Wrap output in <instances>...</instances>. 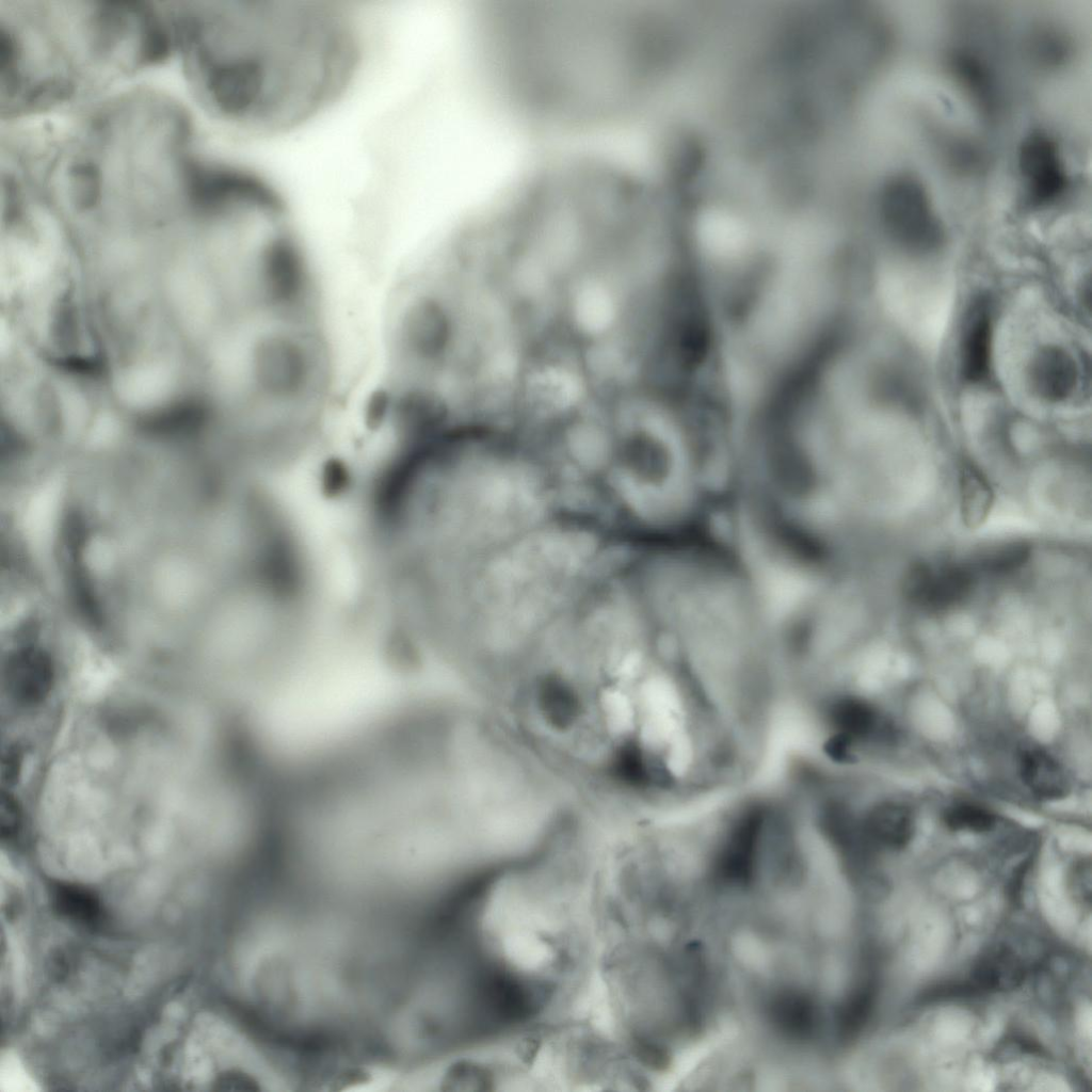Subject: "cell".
Wrapping results in <instances>:
<instances>
[{
  "instance_id": "1",
  "label": "cell",
  "mask_w": 1092,
  "mask_h": 1092,
  "mask_svg": "<svg viewBox=\"0 0 1092 1092\" xmlns=\"http://www.w3.org/2000/svg\"><path fill=\"white\" fill-rule=\"evenodd\" d=\"M179 35L207 106L255 134L326 109L360 59L352 18L323 1H226L183 12Z\"/></svg>"
},
{
  "instance_id": "2",
  "label": "cell",
  "mask_w": 1092,
  "mask_h": 1092,
  "mask_svg": "<svg viewBox=\"0 0 1092 1092\" xmlns=\"http://www.w3.org/2000/svg\"><path fill=\"white\" fill-rule=\"evenodd\" d=\"M880 213L887 234L909 251L929 252L942 241L943 230L929 198L910 177L900 176L886 183Z\"/></svg>"
},
{
  "instance_id": "3",
  "label": "cell",
  "mask_w": 1092,
  "mask_h": 1092,
  "mask_svg": "<svg viewBox=\"0 0 1092 1092\" xmlns=\"http://www.w3.org/2000/svg\"><path fill=\"white\" fill-rule=\"evenodd\" d=\"M1018 168L1027 202L1047 207L1064 195L1069 179L1057 144L1043 132H1033L1021 145Z\"/></svg>"
},
{
  "instance_id": "4",
  "label": "cell",
  "mask_w": 1092,
  "mask_h": 1092,
  "mask_svg": "<svg viewBox=\"0 0 1092 1092\" xmlns=\"http://www.w3.org/2000/svg\"><path fill=\"white\" fill-rule=\"evenodd\" d=\"M970 566L947 563L912 565L904 575L902 591L913 605L930 611H942L960 604L974 585Z\"/></svg>"
},
{
  "instance_id": "5",
  "label": "cell",
  "mask_w": 1092,
  "mask_h": 1092,
  "mask_svg": "<svg viewBox=\"0 0 1092 1092\" xmlns=\"http://www.w3.org/2000/svg\"><path fill=\"white\" fill-rule=\"evenodd\" d=\"M993 314L990 302L981 298L973 303L960 340V373L970 384L987 379L992 364Z\"/></svg>"
},
{
  "instance_id": "6",
  "label": "cell",
  "mask_w": 1092,
  "mask_h": 1092,
  "mask_svg": "<svg viewBox=\"0 0 1092 1092\" xmlns=\"http://www.w3.org/2000/svg\"><path fill=\"white\" fill-rule=\"evenodd\" d=\"M54 671L50 658L41 649L25 647L12 655L4 668V686L20 706L42 703L50 693Z\"/></svg>"
},
{
  "instance_id": "7",
  "label": "cell",
  "mask_w": 1092,
  "mask_h": 1092,
  "mask_svg": "<svg viewBox=\"0 0 1092 1092\" xmlns=\"http://www.w3.org/2000/svg\"><path fill=\"white\" fill-rule=\"evenodd\" d=\"M1026 978L1022 959L1008 946L984 953L971 967L966 980L956 982L961 997L1008 992L1018 987Z\"/></svg>"
},
{
  "instance_id": "8",
  "label": "cell",
  "mask_w": 1092,
  "mask_h": 1092,
  "mask_svg": "<svg viewBox=\"0 0 1092 1092\" xmlns=\"http://www.w3.org/2000/svg\"><path fill=\"white\" fill-rule=\"evenodd\" d=\"M1030 380L1042 398L1060 402L1074 392L1078 382V368L1070 353L1058 347H1047L1034 357Z\"/></svg>"
},
{
  "instance_id": "9",
  "label": "cell",
  "mask_w": 1092,
  "mask_h": 1092,
  "mask_svg": "<svg viewBox=\"0 0 1092 1092\" xmlns=\"http://www.w3.org/2000/svg\"><path fill=\"white\" fill-rule=\"evenodd\" d=\"M858 820L864 835L874 848L901 849L913 837V815L908 807L901 804L892 802L879 804Z\"/></svg>"
},
{
  "instance_id": "10",
  "label": "cell",
  "mask_w": 1092,
  "mask_h": 1092,
  "mask_svg": "<svg viewBox=\"0 0 1092 1092\" xmlns=\"http://www.w3.org/2000/svg\"><path fill=\"white\" fill-rule=\"evenodd\" d=\"M1019 774L1029 790L1041 799L1057 800L1070 789L1061 766L1042 750H1025L1021 754Z\"/></svg>"
},
{
  "instance_id": "11",
  "label": "cell",
  "mask_w": 1092,
  "mask_h": 1092,
  "mask_svg": "<svg viewBox=\"0 0 1092 1092\" xmlns=\"http://www.w3.org/2000/svg\"><path fill=\"white\" fill-rule=\"evenodd\" d=\"M960 514L969 529L979 528L994 503V492L984 473L974 463L964 462L959 471Z\"/></svg>"
},
{
  "instance_id": "12",
  "label": "cell",
  "mask_w": 1092,
  "mask_h": 1092,
  "mask_svg": "<svg viewBox=\"0 0 1092 1092\" xmlns=\"http://www.w3.org/2000/svg\"><path fill=\"white\" fill-rule=\"evenodd\" d=\"M878 998V979L874 975L865 977L837 1014V1029L844 1041L856 1039L869 1023Z\"/></svg>"
},
{
  "instance_id": "13",
  "label": "cell",
  "mask_w": 1092,
  "mask_h": 1092,
  "mask_svg": "<svg viewBox=\"0 0 1092 1092\" xmlns=\"http://www.w3.org/2000/svg\"><path fill=\"white\" fill-rule=\"evenodd\" d=\"M52 903L60 915L84 926L101 920V906L95 894L83 886L60 883L52 888Z\"/></svg>"
},
{
  "instance_id": "14",
  "label": "cell",
  "mask_w": 1092,
  "mask_h": 1092,
  "mask_svg": "<svg viewBox=\"0 0 1092 1092\" xmlns=\"http://www.w3.org/2000/svg\"><path fill=\"white\" fill-rule=\"evenodd\" d=\"M1030 546L1025 542H1009L982 551L976 559L975 567L994 575L1008 574L1021 568L1030 557Z\"/></svg>"
},
{
  "instance_id": "15",
  "label": "cell",
  "mask_w": 1092,
  "mask_h": 1092,
  "mask_svg": "<svg viewBox=\"0 0 1092 1092\" xmlns=\"http://www.w3.org/2000/svg\"><path fill=\"white\" fill-rule=\"evenodd\" d=\"M943 819L946 826L952 831L983 833L992 830L995 824V817L987 809L967 803L948 808Z\"/></svg>"
},
{
  "instance_id": "16",
  "label": "cell",
  "mask_w": 1092,
  "mask_h": 1092,
  "mask_svg": "<svg viewBox=\"0 0 1092 1092\" xmlns=\"http://www.w3.org/2000/svg\"><path fill=\"white\" fill-rule=\"evenodd\" d=\"M19 823L20 814L16 802L11 797L3 796L1 803L2 836L12 837L17 832Z\"/></svg>"
},
{
  "instance_id": "17",
  "label": "cell",
  "mask_w": 1092,
  "mask_h": 1092,
  "mask_svg": "<svg viewBox=\"0 0 1092 1092\" xmlns=\"http://www.w3.org/2000/svg\"><path fill=\"white\" fill-rule=\"evenodd\" d=\"M1028 870V864L1023 863L1018 869L1014 872L1007 886V895L1012 904H1017L1021 901L1023 882L1025 874Z\"/></svg>"
},
{
  "instance_id": "18",
  "label": "cell",
  "mask_w": 1092,
  "mask_h": 1092,
  "mask_svg": "<svg viewBox=\"0 0 1092 1092\" xmlns=\"http://www.w3.org/2000/svg\"><path fill=\"white\" fill-rule=\"evenodd\" d=\"M701 63H702V67H703V77H704V66H703L702 59H701ZM704 86H705V78H704ZM705 95H706V89H705ZM706 102H707V97H706ZM707 109H708V103H707ZM708 114H709V110H708ZM709 119H710V115H709ZM710 124H711V119H710ZM711 128H712V125H711Z\"/></svg>"
}]
</instances>
